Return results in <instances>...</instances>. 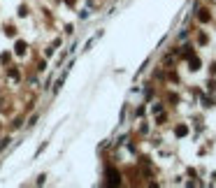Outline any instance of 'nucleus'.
I'll list each match as a JSON object with an SVG mask.
<instances>
[{
    "label": "nucleus",
    "mask_w": 216,
    "mask_h": 188,
    "mask_svg": "<svg viewBox=\"0 0 216 188\" xmlns=\"http://www.w3.org/2000/svg\"><path fill=\"white\" fill-rule=\"evenodd\" d=\"M200 21H209V14L205 9H200Z\"/></svg>",
    "instance_id": "f257e3e1"
}]
</instances>
